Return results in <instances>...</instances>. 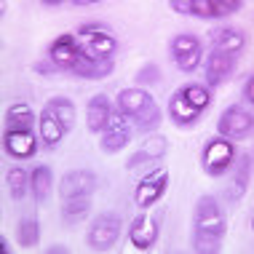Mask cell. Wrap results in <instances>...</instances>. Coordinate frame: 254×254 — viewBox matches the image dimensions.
Here are the masks:
<instances>
[{
    "mask_svg": "<svg viewBox=\"0 0 254 254\" xmlns=\"http://www.w3.org/2000/svg\"><path fill=\"white\" fill-rule=\"evenodd\" d=\"M166 185H169V171L166 169H153L150 174H145L134 190L136 206H139V209H150L153 203H158L163 198V193H166Z\"/></svg>",
    "mask_w": 254,
    "mask_h": 254,
    "instance_id": "6",
    "label": "cell"
},
{
    "mask_svg": "<svg viewBox=\"0 0 254 254\" xmlns=\"http://www.w3.org/2000/svg\"><path fill=\"white\" fill-rule=\"evenodd\" d=\"M252 128H254L252 113L246 107H238V105H230L222 115H219V121H217L219 136H225V139H230V142L249 139Z\"/></svg>",
    "mask_w": 254,
    "mask_h": 254,
    "instance_id": "5",
    "label": "cell"
},
{
    "mask_svg": "<svg viewBox=\"0 0 254 254\" xmlns=\"http://www.w3.org/2000/svg\"><path fill=\"white\" fill-rule=\"evenodd\" d=\"M46 110L54 113V118L64 126V131H70V128L75 126V105H72V99H67V97H51L49 102H46Z\"/></svg>",
    "mask_w": 254,
    "mask_h": 254,
    "instance_id": "25",
    "label": "cell"
},
{
    "mask_svg": "<svg viewBox=\"0 0 254 254\" xmlns=\"http://www.w3.org/2000/svg\"><path fill=\"white\" fill-rule=\"evenodd\" d=\"M113 102H110L107 94H94L88 99V110H86V121H88V128L94 134H102L107 128L110 118H113Z\"/></svg>",
    "mask_w": 254,
    "mask_h": 254,
    "instance_id": "15",
    "label": "cell"
},
{
    "mask_svg": "<svg viewBox=\"0 0 254 254\" xmlns=\"http://www.w3.org/2000/svg\"><path fill=\"white\" fill-rule=\"evenodd\" d=\"M115 70V62H105V59H94L88 57V54H83V49H80V57L78 62H75L72 67V75H78V78H86V80H102L107 78V75H113Z\"/></svg>",
    "mask_w": 254,
    "mask_h": 254,
    "instance_id": "16",
    "label": "cell"
},
{
    "mask_svg": "<svg viewBox=\"0 0 254 254\" xmlns=\"http://www.w3.org/2000/svg\"><path fill=\"white\" fill-rule=\"evenodd\" d=\"M161 83V70H158V64H145L139 72H136V86H155Z\"/></svg>",
    "mask_w": 254,
    "mask_h": 254,
    "instance_id": "31",
    "label": "cell"
},
{
    "mask_svg": "<svg viewBox=\"0 0 254 254\" xmlns=\"http://www.w3.org/2000/svg\"><path fill=\"white\" fill-rule=\"evenodd\" d=\"M249 180H252V153H244L241 163H238V169H236V182H241L249 188Z\"/></svg>",
    "mask_w": 254,
    "mask_h": 254,
    "instance_id": "32",
    "label": "cell"
},
{
    "mask_svg": "<svg viewBox=\"0 0 254 254\" xmlns=\"http://www.w3.org/2000/svg\"><path fill=\"white\" fill-rule=\"evenodd\" d=\"M193 249L198 254H219V252H222V238L203 236V233H193Z\"/></svg>",
    "mask_w": 254,
    "mask_h": 254,
    "instance_id": "29",
    "label": "cell"
},
{
    "mask_svg": "<svg viewBox=\"0 0 254 254\" xmlns=\"http://www.w3.org/2000/svg\"><path fill=\"white\" fill-rule=\"evenodd\" d=\"M171 57L182 72H193L201 64V40L190 32H180L171 40Z\"/></svg>",
    "mask_w": 254,
    "mask_h": 254,
    "instance_id": "8",
    "label": "cell"
},
{
    "mask_svg": "<svg viewBox=\"0 0 254 254\" xmlns=\"http://www.w3.org/2000/svg\"><path fill=\"white\" fill-rule=\"evenodd\" d=\"M158 230H161V217L155 214H142L136 217L128 228V241H131L139 252H147L153 249L155 241H158Z\"/></svg>",
    "mask_w": 254,
    "mask_h": 254,
    "instance_id": "12",
    "label": "cell"
},
{
    "mask_svg": "<svg viewBox=\"0 0 254 254\" xmlns=\"http://www.w3.org/2000/svg\"><path fill=\"white\" fill-rule=\"evenodd\" d=\"M16 241L22 249H32L40 241V225L35 217H24L16 222Z\"/></svg>",
    "mask_w": 254,
    "mask_h": 254,
    "instance_id": "27",
    "label": "cell"
},
{
    "mask_svg": "<svg viewBox=\"0 0 254 254\" xmlns=\"http://www.w3.org/2000/svg\"><path fill=\"white\" fill-rule=\"evenodd\" d=\"M78 57H80V43H78L75 35H70V32L54 38V43L49 46V59H51V64L57 67V70L70 72L75 67V62H78Z\"/></svg>",
    "mask_w": 254,
    "mask_h": 254,
    "instance_id": "10",
    "label": "cell"
},
{
    "mask_svg": "<svg viewBox=\"0 0 254 254\" xmlns=\"http://www.w3.org/2000/svg\"><path fill=\"white\" fill-rule=\"evenodd\" d=\"M233 161H236V145L230 139H225V136H214V139H209L203 145L201 163L209 177H222L233 166Z\"/></svg>",
    "mask_w": 254,
    "mask_h": 254,
    "instance_id": "4",
    "label": "cell"
},
{
    "mask_svg": "<svg viewBox=\"0 0 254 254\" xmlns=\"http://www.w3.org/2000/svg\"><path fill=\"white\" fill-rule=\"evenodd\" d=\"M70 249H67L64 244H57V246H49V254H67Z\"/></svg>",
    "mask_w": 254,
    "mask_h": 254,
    "instance_id": "36",
    "label": "cell"
},
{
    "mask_svg": "<svg viewBox=\"0 0 254 254\" xmlns=\"http://www.w3.org/2000/svg\"><path fill=\"white\" fill-rule=\"evenodd\" d=\"M203 72H206V83L209 86H214V88L222 86L225 80L236 72V57L211 49L209 57H206V62H203Z\"/></svg>",
    "mask_w": 254,
    "mask_h": 254,
    "instance_id": "13",
    "label": "cell"
},
{
    "mask_svg": "<svg viewBox=\"0 0 254 254\" xmlns=\"http://www.w3.org/2000/svg\"><path fill=\"white\" fill-rule=\"evenodd\" d=\"M241 94H244V102H246V105H252V102H254V78H252V75L244 80Z\"/></svg>",
    "mask_w": 254,
    "mask_h": 254,
    "instance_id": "34",
    "label": "cell"
},
{
    "mask_svg": "<svg viewBox=\"0 0 254 254\" xmlns=\"http://www.w3.org/2000/svg\"><path fill=\"white\" fill-rule=\"evenodd\" d=\"M97 188H99V180H97L94 171L72 169V171H67V174L62 177L59 195H62V201H67V198H83V195H91Z\"/></svg>",
    "mask_w": 254,
    "mask_h": 254,
    "instance_id": "7",
    "label": "cell"
},
{
    "mask_svg": "<svg viewBox=\"0 0 254 254\" xmlns=\"http://www.w3.org/2000/svg\"><path fill=\"white\" fill-rule=\"evenodd\" d=\"M241 8V0H193L188 16H201V19H225Z\"/></svg>",
    "mask_w": 254,
    "mask_h": 254,
    "instance_id": "14",
    "label": "cell"
},
{
    "mask_svg": "<svg viewBox=\"0 0 254 254\" xmlns=\"http://www.w3.org/2000/svg\"><path fill=\"white\" fill-rule=\"evenodd\" d=\"M51 185H54L51 166L49 163H38V166L30 171V190H32V195H35V201H46V198L51 195Z\"/></svg>",
    "mask_w": 254,
    "mask_h": 254,
    "instance_id": "22",
    "label": "cell"
},
{
    "mask_svg": "<svg viewBox=\"0 0 254 254\" xmlns=\"http://www.w3.org/2000/svg\"><path fill=\"white\" fill-rule=\"evenodd\" d=\"M5 185H8V193L13 201H22L30 190V171H24L22 166H11L5 171Z\"/></svg>",
    "mask_w": 254,
    "mask_h": 254,
    "instance_id": "26",
    "label": "cell"
},
{
    "mask_svg": "<svg viewBox=\"0 0 254 254\" xmlns=\"http://www.w3.org/2000/svg\"><path fill=\"white\" fill-rule=\"evenodd\" d=\"M211 43H214L217 51H225V54H241L246 49V35L241 30H236V27H217V30H211Z\"/></svg>",
    "mask_w": 254,
    "mask_h": 254,
    "instance_id": "18",
    "label": "cell"
},
{
    "mask_svg": "<svg viewBox=\"0 0 254 254\" xmlns=\"http://www.w3.org/2000/svg\"><path fill=\"white\" fill-rule=\"evenodd\" d=\"M244 193H246V185H241V182H236L233 180L228 188H225V198H228L230 203H236V201H241L244 198Z\"/></svg>",
    "mask_w": 254,
    "mask_h": 254,
    "instance_id": "33",
    "label": "cell"
},
{
    "mask_svg": "<svg viewBox=\"0 0 254 254\" xmlns=\"http://www.w3.org/2000/svg\"><path fill=\"white\" fill-rule=\"evenodd\" d=\"M3 145L8 150L11 158H32L35 155V136L32 131H16V128H5V136H3Z\"/></svg>",
    "mask_w": 254,
    "mask_h": 254,
    "instance_id": "17",
    "label": "cell"
},
{
    "mask_svg": "<svg viewBox=\"0 0 254 254\" xmlns=\"http://www.w3.org/2000/svg\"><path fill=\"white\" fill-rule=\"evenodd\" d=\"M32 123H35V115H32L30 105L24 102H16L5 110V128H16V131H32Z\"/></svg>",
    "mask_w": 254,
    "mask_h": 254,
    "instance_id": "24",
    "label": "cell"
},
{
    "mask_svg": "<svg viewBox=\"0 0 254 254\" xmlns=\"http://www.w3.org/2000/svg\"><path fill=\"white\" fill-rule=\"evenodd\" d=\"M78 35L83 38V43H80L83 54H88V57H94V59L113 62L115 51H118V38H115V32L110 30L107 24H102V22H83L78 27Z\"/></svg>",
    "mask_w": 254,
    "mask_h": 254,
    "instance_id": "1",
    "label": "cell"
},
{
    "mask_svg": "<svg viewBox=\"0 0 254 254\" xmlns=\"http://www.w3.org/2000/svg\"><path fill=\"white\" fill-rule=\"evenodd\" d=\"M128 139H131V128H128L126 118H123L121 113H113V118H110L107 128L99 134V147L102 153H118L128 145Z\"/></svg>",
    "mask_w": 254,
    "mask_h": 254,
    "instance_id": "11",
    "label": "cell"
},
{
    "mask_svg": "<svg viewBox=\"0 0 254 254\" xmlns=\"http://www.w3.org/2000/svg\"><path fill=\"white\" fill-rule=\"evenodd\" d=\"M121 230H123V222L115 211H105L99 214L97 219L91 222V228L86 233V241L94 252H110L121 238Z\"/></svg>",
    "mask_w": 254,
    "mask_h": 254,
    "instance_id": "3",
    "label": "cell"
},
{
    "mask_svg": "<svg viewBox=\"0 0 254 254\" xmlns=\"http://www.w3.org/2000/svg\"><path fill=\"white\" fill-rule=\"evenodd\" d=\"M169 113H171V121L177 123V126H193V123L201 118V110H195L193 105H190L188 99H185V94H182V88H177L174 94H171V99H169Z\"/></svg>",
    "mask_w": 254,
    "mask_h": 254,
    "instance_id": "19",
    "label": "cell"
},
{
    "mask_svg": "<svg viewBox=\"0 0 254 254\" xmlns=\"http://www.w3.org/2000/svg\"><path fill=\"white\" fill-rule=\"evenodd\" d=\"M166 147H169L166 136H150L145 145H142L131 158H128L126 166L128 169H136V166H142V163H153V161H158V158L166 155Z\"/></svg>",
    "mask_w": 254,
    "mask_h": 254,
    "instance_id": "20",
    "label": "cell"
},
{
    "mask_svg": "<svg viewBox=\"0 0 254 254\" xmlns=\"http://www.w3.org/2000/svg\"><path fill=\"white\" fill-rule=\"evenodd\" d=\"M161 126V110L158 107H150L145 115H139V118L134 121V128L136 131H142V134H147V131H153V128Z\"/></svg>",
    "mask_w": 254,
    "mask_h": 254,
    "instance_id": "30",
    "label": "cell"
},
{
    "mask_svg": "<svg viewBox=\"0 0 254 254\" xmlns=\"http://www.w3.org/2000/svg\"><path fill=\"white\" fill-rule=\"evenodd\" d=\"M228 222H225L222 206L214 195H201L193 209V233H203V236H217L225 238Z\"/></svg>",
    "mask_w": 254,
    "mask_h": 254,
    "instance_id": "2",
    "label": "cell"
},
{
    "mask_svg": "<svg viewBox=\"0 0 254 254\" xmlns=\"http://www.w3.org/2000/svg\"><path fill=\"white\" fill-rule=\"evenodd\" d=\"M115 107L123 118L136 121L139 115H145L150 107H155V99L150 97L145 88H121L118 99H115Z\"/></svg>",
    "mask_w": 254,
    "mask_h": 254,
    "instance_id": "9",
    "label": "cell"
},
{
    "mask_svg": "<svg viewBox=\"0 0 254 254\" xmlns=\"http://www.w3.org/2000/svg\"><path fill=\"white\" fill-rule=\"evenodd\" d=\"M88 214H91V195L62 201V219H64V225H78V222H83Z\"/></svg>",
    "mask_w": 254,
    "mask_h": 254,
    "instance_id": "23",
    "label": "cell"
},
{
    "mask_svg": "<svg viewBox=\"0 0 254 254\" xmlns=\"http://www.w3.org/2000/svg\"><path fill=\"white\" fill-rule=\"evenodd\" d=\"M38 131H40V139H43V145H59L62 142V136H64V126L54 118V113H49V110L43 107V113H40V118H38Z\"/></svg>",
    "mask_w": 254,
    "mask_h": 254,
    "instance_id": "21",
    "label": "cell"
},
{
    "mask_svg": "<svg viewBox=\"0 0 254 254\" xmlns=\"http://www.w3.org/2000/svg\"><path fill=\"white\" fill-rule=\"evenodd\" d=\"M182 94H185V99H188L195 110H201V113L211 105V88H206V86L188 83V86H182Z\"/></svg>",
    "mask_w": 254,
    "mask_h": 254,
    "instance_id": "28",
    "label": "cell"
},
{
    "mask_svg": "<svg viewBox=\"0 0 254 254\" xmlns=\"http://www.w3.org/2000/svg\"><path fill=\"white\" fill-rule=\"evenodd\" d=\"M54 70H57V67H54L51 62H38L35 64V72H43V75H51Z\"/></svg>",
    "mask_w": 254,
    "mask_h": 254,
    "instance_id": "35",
    "label": "cell"
}]
</instances>
